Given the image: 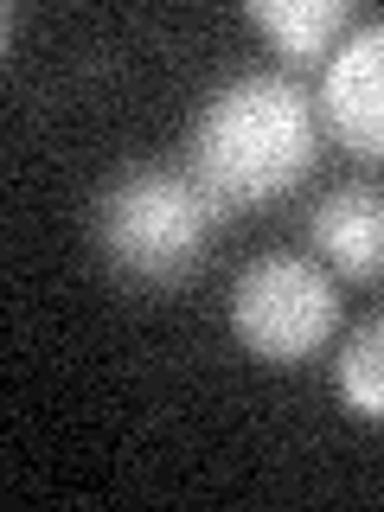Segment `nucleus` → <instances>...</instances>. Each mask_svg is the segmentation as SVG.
Returning <instances> with one entry per match:
<instances>
[{
	"label": "nucleus",
	"mask_w": 384,
	"mask_h": 512,
	"mask_svg": "<svg viewBox=\"0 0 384 512\" xmlns=\"http://www.w3.org/2000/svg\"><path fill=\"white\" fill-rule=\"evenodd\" d=\"M314 141H320V109L301 90V77L244 71L199 103L186 135V173L212 199L218 218H237L308 180Z\"/></svg>",
	"instance_id": "obj_1"
},
{
	"label": "nucleus",
	"mask_w": 384,
	"mask_h": 512,
	"mask_svg": "<svg viewBox=\"0 0 384 512\" xmlns=\"http://www.w3.org/2000/svg\"><path fill=\"white\" fill-rule=\"evenodd\" d=\"M212 224L218 212L186 167H128L96 199V250L128 282L173 288L205 263Z\"/></svg>",
	"instance_id": "obj_2"
},
{
	"label": "nucleus",
	"mask_w": 384,
	"mask_h": 512,
	"mask_svg": "<svg viewBox=\"0 0 384 512\" xmlns=\"http://www.w3.org/2000/svg\"><path fill=\"white\" fill-rule=\"evenodd\" d=\"M340 327V288L333 269L314 256H288V250H263L237 269L231 282V333L237 346L256 352L269 365H301Z\"/></svg>",
	"instance_id": "obj_3"
},
{
	"label": "nucleus",
	"mask_w": 384,
	"mask_h": 512,
	"mask_svg": "<svg viewBox=\"0 0 384 512\" xmlns=\"http://www.w3.org/2000/svg\"><path fill=\"white\" fill-rule=\"evenodd\" d=\"M320 122L346 154L384 160V20L346 32V45L320 71Z\"/></svg>",
	"instance_id": "obj_4"
},
{
	"label": "nucleus",
	"mask_w": 384,
	"mask_h": 512,
	"mask_svg": "<svg viewBox=\"0 0 384 512\" xmlns=\"http://www.w3.org/2000/svg\"><path fill=\"white\" fill-rule=\"evenodd\" d=\"M308 244L314 256L346 282H378L384 276V186L346 180L308 212Z\"/></svg>",
	"instance_id": "obj_5"
},
{
	"label": "nucleus",
	"mask_w": 384,
	"mask_h": 512,
	"mask_svg": "<svg viewBox=\"0 0 384 512\" xmlns=\"http://www.w3.org/2000/svg\"><path fill=\"white\" fill-rule=\"evenodd\" d=\"M244 13L295 71L301 64H320L327 52H340L346 26H352V0H250Z\"/></svg>",
	"instance_id": "obj_6"
},
{
	"label": "nucleus",
	"mask_w": 384,
	"mask_h": 512,
	"mask_svg": "<svg viewBox=\"0 0 384 512\" xmlns=\"http://www.w3.org/2000/svg\"><path fill=\"white\" fill-rule=\"evenodd\" d=\"M333 391L359 423H384V314L346 333L340 359H333Z\"/></svg>",
	"instance_id": "obj_7"
}]
</instances>
